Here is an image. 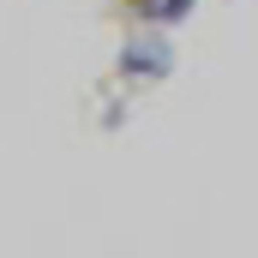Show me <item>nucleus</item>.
<instances>
[{
    "label": "nucleus",
    "instance_id": "1",
    "mask_svg": "<svg viewBox=\"0 0 258 258\" xmlns=\"http://www.w3.org/2000/svg\"><path fill=\"white\" fill-rule=\"evenodd\" d=\"M186 6H192V0H162V6H156V18H162V24H180V18H186Z\"/></svg>",
    "mask_w": 258,
    "mask_h": 258
},
{
    "label": "nucleus",
    "instance_id": "2",
    "mask_svg": "<svg viewBox=\"0 0 258 258\" xmlns=\"http://www.w3.org/2000/svg\"><path fill=\"white\" fill-rule=\"evenodd\" d=\"M132 12H144V18H156V6H162V0H126Z\"/></svg>",
    "mask_w": 258,
    "mask_h": 258
}]
</instances>
